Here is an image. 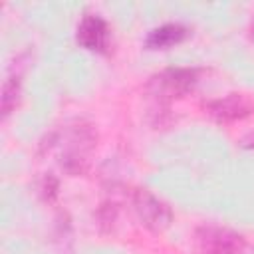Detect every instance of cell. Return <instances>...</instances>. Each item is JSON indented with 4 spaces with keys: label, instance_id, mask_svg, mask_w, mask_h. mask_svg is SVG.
Wrapping results in <instances>:
<instances>
[{
    "label": "cell",
    "instance_id": "obj_1",
    "mask_svg": "<svg viewBox=\"0 0 254 254\" xmlns=\"http://www.w3.org/2000/svg\"><path fill=\"white\" fill-rule=\"evenodd\" d=\"M64 151L60 165L62 169L71 175H85L89 169V157L97 147V131L85 119H75L64 133Z\"/></svg>",
    "mask_w": 254,
    "mask_h": 254
},
{
    "label": "cell",
    "instance_id": "obj_8",
    "mask_svg": "<svg viewBox=\"0 0 254 254\" xmlns=\"http://www.w3.org/2000/svg\"><path fill=\"white\" fill-rule=\"evenodd\" d=\"M22 95V71H10V75L2 83V97H0V113L2 119H8L12 111H16Z\"/></svg>",
    "mask_w": 254,
    "mask_h": 254
},
{
    "label": "cell",
    "instance_id": "obj_10",
    "mask_svg": "<svg viewBox=\"0 0 254 254\" xmlns=\"http://www.w3.org/2000/svg\"><path fill=\"white\" fill-rule=\"evenodd\" d=\"M58 189H60V183L52 173H48L40 183V192H42L44 200H48V202H54L58 198Z\"/></svg>",
    "mask_w": 254,
    "mask_h": 254
},
{
    "label": "cell",
    "instance_id": "obj_9",
    "mask_svg": "<svg viewBox=\"0 0 254 254\" xmlns=\"http://www.w3.org/2000/svg\"><path fill=\"white\" fill-rule=\"evenodd\" d=\"M97 224H99V230L101 232H111L113 230V224L117 220V206L113 202H103L99 208H97Z\"/></svg>",
    "mask_w": 254,
    "mask_h": 254
},
{
    "label": "cell",
    "instance_id": "obj_11",
    "mask_svg": "<svg viewBox=\"0 0 254 254\" xmlns=\"http://www.w3.org/2000/svg\"><path fill=\"white\" fill-rule=\"evenodd\" d=\"M242 147H246V149H254V135L242 139Z\"/></svg>",
    "mask_w": 254,
    "mask_h": 254
},
{
    "label": "cell",
    "instance_id": "obj_12",
    "mask_svg": "<svg viewBox=\"0 0 254 254\" xmlns=\"http://www.w3.org/2000/svg\"><path fill=\"white\" fill-rule=\"evenodd\" d=\"M250 38H254V24L250 26Z\"/></svg>",
    "mask_w": 254,
    "mask_h": 254
},
{
    "label": "cell",
    "instance_id": "obj_3",
    "mask_svg": "<svg viewBox=\"0 0 254 254\" xmlns=\"http://www.w3.org/2000/svg\"><path fill=\"white\" fill-rule=\"evenodd\" d=\"M133 208H135L139 222L155 234L165 232L173 222L171 206L147 189H137L133 192Z\"/></svg>",
    "mask_w": 254,
    "mask_h": 254
},
{
    "label": "cell",
    "instance_id": "obj_6",
    "mask_svg": "<svg viewBox=\"0 0 254 254\" xmlns=\"http://www.w3.org/2000/svg\"><path fill=\"white\" fill-rule=\"evenodd\" d=\"M75 42L89 52H107L109 46V28L107 22L97 14H85L75 30Z\"/></svg>",
    "mask_w": 254,
    "mask_h": 254
},
{
    "label": "cell",
    "instance_id": "obj_7",
    "mask_svg": "<svg viewBox=\"0 0 254 254\" xmlns=\"http://www.w3.org/2000/svg\"><path fill=\"white\" fill-rule=\"evenodd\" d=\"M190 36V30L183 24L171 22V24H163L153 28L147 38H145V48L147 50H169L181 42H185Z\"/></svg>",
    "mask_w": 254,
    "mask_h": 254
},
{
    "label": "cell",
    "instance_id": "obj_5",
    "mask_svg": "<svg viewBox=\"0 0 254 254\" xmlns=\"http://www.w3.org/2000/svg\"><path fill=\"white\" fill-rule=\"evenodd\" d=\"M204 109L216 123L228 125V123H236L250 117L254 113V103L242 93H226L218 99L208 101Z\"/></svg>",
    "mask_w": 254,
    "mask_h": 254
},
{
    "label": "cell",
    "instance_id": "obj_4",
    "mask_svg": "<svg viewBox=\"0 0 254 254\" xmlns=\"http://www.w3.org/2000/svg\"><path fill=\"white\" fill-rule=\"evenodd\" d=\"M196 246L202 254H242L244 238L232 228L218 224H200L194 230Z\"/></svg>",
    "mask_w": 254,
    "mask_h": 254
},
{
    "label": "cell",
    "instance_id": "obj_2",
    "mask_svg": "<svg viewBox=\"0 0 254 254\" xmlns=\"http://www.w3.org/2000/svg\"><path fill=\"white\" fill-rule=\"evenodd\" d=\"M200 79V69L196 67H167L153 73L145 85L147 95L155 105L169 107L171 101L189 95Z\"/></svg>",
    "mask_w": 254,
    "mask_h": 254
}]
</instances>
